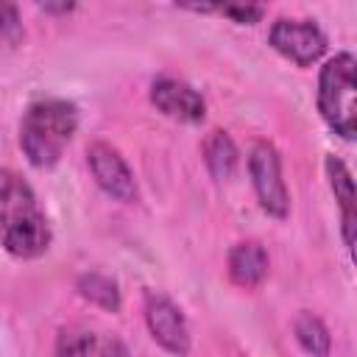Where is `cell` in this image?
<instances>
[{
  "label": "cell",
  "instance_id": "1",
  "mask_svg": "<svg viewBox=\"0 0 357 357\" xmlns=\"http://www.w3.org/2000/svg\"><path fill=\"white\" fill-rule=\"evenodd\" d=\"M50 226L31 184L0 167V243L17 259H36L50 248Z\"/></svg>",
  "mask_w": 357,
  "mask_h": 357
},
{
  "label": "cell",
  "instance_id": "2",
  "mask_svg": "<svg viewBox=\"0 0 357 357\" xmlns=\"http://www.w3.org/2000/svg\"><path fill=\"white\" fill-rule=\"evenodd\" d=\"M78 131V109L70 100L47 98L28 106L20 123V148L33 167H53Z\"/></svg>",
  "mask_w": 357,
  "mask_h": 357
},
{
  "label": "cell",
  "instance_id": "3",
  "mask_svg": "<svg viewBox=\"0 0 357 357\" xmlns=\"http://www.w3.org/2000/svg\"><path fill=\"white\" fill-rule=\"evenodd\" d=\"M354 56L335 53L318 75V112L324 123L340 134L343 139H354L357 131V112H354Z\"/></svg>",
  "mask_w": 357,
  "mask_h": 357
},
{
  "label": "cell",
  "instance_id": "4",
  "mask_svg": "<svg viewBox=\"0 0 357 357\" xmlns=\"http://www.w3.org/2000/svg\"><path fill=\"white\" fill-rule=\"evenodd\" d=\"M248 173H251V184L257 192L259 206L271 215L284 220L290 215V192L287 184L282 178V159L279 151L268 142V139H257L251 145L248 153Z\"/></svg>",
  "mask_w": 357,
  "mask_h": 357
},
{
  "label": "cell",
  "instance_id": "5",
  "mask_svg": "<svg viewBox=\"0 0 357 357\" xmlns=\"http://www.w3.org/2000/svg\"><path fill=\"white\" fill-rule=\"evenodd\" d=\"M268 42L276 53H282L298 67H312L315 61H321L329 45L326 33L315 20H293V17H279L268 31Z\"/></svg>",
  "mask_w": 357,
  "mask_h": 357
},
{
  "label": "cell",
  "instance_id": "6",
  "mask_svg": "<svg viewBox=\"0 0 357 357\" xmlns=\"http://www.w3.org/2000/svg\"><path fill=\"white\" fill-rule=\"evenodd\" d=\"M145 324H148V332L151 337L170 354L176 357H187L190 354V326H187V318L181 312V307L162 296V293H148L145 296Z\"/></svg>",
  "mask_w": 357,
  "mask_h": 357
},
{
  "label": "cell",
  "instance_id": "7",
  "mask_svg": "<svg viewBox=\"0 0 357 357\" xmlns=\"http://www.w3.org/2000/svg\"><path fill=\"white\" fill-rule=\"evenodd\" d=\"M86 165L92 170V178L98 181V187L106 195H112L114 201H123V204L137 201V195H139L137 178L117 148H112L109 142H92L86 148Z\"/></svg>",
  "mask_w": 357,
  "mask_h": 357
},
{
  "label": "cell",
  "instance_id": "8",
  "mask_svg": "<svg viewBox=\"0 0 357 357\" xmlns=\"http://www.w3.org/2000/svg\"><path fill=\"white\" fill-rule=\"evenodd\" d=\"M151 103L162 114H167L173 120H181V123H201L206 117L204 98L187 81H178L173 75L153 78V84H151Z\"/></svg>",
  "mask_w": 357,
  "mask_h": 357
},
{
  "label": "cell",
  "instance_id": "9",
  "mask_svg": "<svg viewBox=\"0 0 357 357\" xmlns=\"http://www.w3.org/2000/svg\"><path fill=\"white\" fill-rule=\"evenodd\" d=\"M268 268H271L268 251H265L262 243H257V240H243V243H237V245L229 251V259H226L229 279H231L237 287H245V290L262 284L265 276H268Z\"/></svg>",
  "mask_w": 357,
  "mask_h": 357
},
{
  "label": "cell",
  "instance_id": "10",
  "mask_svg": "<svg viewBox=\"0 0 357 357\" xmlns=\"http://www.w3.org/2000/svg\"><path fill=\"white\" fill-rule=\"evenodd\" d=\"M326 176H329V187L335 192V201L340 206V223H343V243L351 251L354 245V178L346 167L343 159L337 156H326Z\"/></svg>",
  "mask_w": 357,
  "mask_h": 357
},
{
  "label": "cell",
  "instance_id": "11",
  "mask_svg": "<svg viewBox=\"0 0 357 357\" xmlns=\"http://www.w3.org/2000/svg\"><path fill=\"white\" fill-rule=\"evenodd\" d=\"M201 153H204V165H206V170L215 181L229 178L237 167V159H240L234 139L223 128H215V131L206 134V139L201 145Z\"/></svg>",
  "mask_w": 357,
  "mask_h": 357
},
{
  "label": "cell",
  "instance_id": "12",
  "mask_svg": "<svg viewBox=\"0 0 357 357\" xmlns=\"http://www.w3.org/2000/svg\"><path fill=\"white\" fill-rule=\"evenodd\" d=\"M75 290L81 298H86L89 304L106 310V312H117L120 304H123V296H120V287L112 276L106 273H98V271H89V273H81L78 282H75Z\"/></svg>",
  "mask_w": 357,
  "mask_h": 357
},
{
  "label": "cell",
  "instance_id": "13",
  "mask_svg": "<svg viewBox=\"0 0 357 357\" xmlns=\"http://www.w3.org/2000/svg\"><path fill=\"white\" fill-rule=\"evenodd\" d=\"M293 335L298 340V346L312 354V357H329V349H332V335L326 329V324L312 315V312H301L296 321H293Z\"/></svg>",
  "mask_w": 357,
  "mask_h": 357
},
{
  "label": "cell",
  "instance_id": "14",
  "mask_svg": "<svg viewBox=\"0 0 357 357\" xmlns=\"http://www.w3.org/2000/svg\"><path fill=\"white\" fill-rule=\"evenodd\" d=\"M100 340L84 324H70L59 329L56 337V357H98Z\"/></svg>",
  "mask_w": 357,
  "mask_h": 357
},
{
  "label": "cell",
  "instance_id": "15",
  "mask_svg": "<svg viewBox=\"0 0 357 357\" xmlns=\"http://www.w3.org/2000/svg\"><path fill=\"white\" fill-rule=\"evenodd\" d=\"M25 36L20 11L14 3H0V47H17Z\"/></svg>",
  "mask_w": 357,
  "mask_h": 357
},
{
  "label": "cell",
  "instance_id": "16",
  "mask_svg": "<svg viewBox=\"0 0 357 357\" xmlns=\"http://www.w3.org/2000/svg\"><path fill=\"white\" fill-rule=\"evenodd\" d=\"M215 11L229 17L237 25H254V22H259L265 17L262 6H234V3H229V6H215Z\"/></svg>",
  "mask_w": 357,
  "mask_h": 357
},
{
  "label": "cell",
  "instance_id": "17",
  "mask_svg": "<svg viewBox=\"0 0 357 357\" xmlns=\"http://www.w3.org/2000/svg\"><path fill=\"white\" fill-rule=\"evenodd\" d=\"M98 357H131V354H128L126 343L109 337V340H100V351H98Z\"/></svg>",
  "mask_w": 357,
  "mask_h": 357
},
{
  "label": "cell",
  "instance_id": "18",
  "mask_svg": "<svg viewBox=\"0 0 357 357\" xmlns=\"http://www.w3.org/2000/svg\"><path fill=\"white\" fill-rule=\"evenodd\" d=\"M39 8L47 14H70L75 8V3H39Z\"/></svg>",
  "mask_w": 357,
  "mask_h": 357
}]
</instances>
